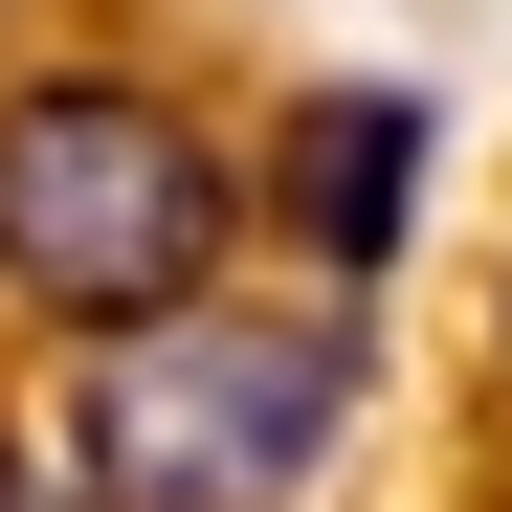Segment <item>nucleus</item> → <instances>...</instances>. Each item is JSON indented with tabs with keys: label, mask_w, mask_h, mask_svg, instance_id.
Listing matches in <instances>:
<instances>
[{
	"label": "nucleus",
	"mask_w": 512,
	"mask_h": 512,
	"mask_svg": "<svg viewBox=\"0 0 512 512\" xmlns=\"http://www.w3.org/2000/svg\"><path fill=\"white\" fill-rule=\"evenodd\" d=\"M223 268V156L156 90H23L0 112V290H45L67 334H179Z\"/></svg>",
	"instance_id": "obj_1"
},
{
	"label": "nucleus",
	"mask_w": 512,
	"mask_h": 512,
	"mask_svg": "<svg viewBox=\"0 0 512 512\" xmlns=\"http://www.w3.org/2000/svg\"><path fill=\"white\" fill-rule=\"evenodd\" d=\"M357 423V334H179V357H134L112 401H90V468L134 490V512H268V490H312V446Z\"/></svg>",
	"instance_id": "obj_2"
},
{
	"label": "nucleus",
	"mask_w": 512,
	"mask_h": 512,
	"mask_svg": "<svg viewBox=\"0 0 512 512\" xmlns=\"http://www.w3.org/2000/svg\"><path fill=\"white\" fill-rule=\"evenodd\" d=\"M401 201H423V90H312V112H290V223H312V268H401Z\"/></svg>",
	"instance_id": "obj_3"
}]
</instances>
